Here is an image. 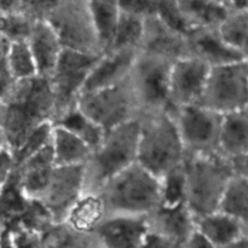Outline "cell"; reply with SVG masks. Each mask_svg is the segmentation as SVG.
<instances>
[{
    "label": "cell",
    "instance_id": "obj_1",
    "mask_svg": "<svg viewBox=\"0 0 248 248\" xmlns=\"http://www.w3.org/2000/svg\"><path fill=\"white\" fill-rule=\"evenodd\" d=\"M53 94L48 79L41 77L16 81L5 102L4 118L0 125L5 131L9 149H19L34 130L53 121Z\"/></svg>",
    "mask_w": 248,
    "mask_h": 248
},
{
    "label": "cell",
    "instance_id": "obj_2",
    "mask_svg": "<svg viewBox=\"0 0 248 248\" xmlns=\"http://www.w3.org/2000/svg\"><path fill=\"white\" fill-rule=\"evenodd\" d=\"M140 121L137 162L161 178L184 161V149L171 111L143 114Z\"/></svg>",
    "mask_w": 248,
    "mask_h": 248
},
{
    "label": "cell",
    "instance_id": "obj_3",
    "mask_svg": "<svg viewBox=\"0 0 248 248\" xmlns=\"http://www.w3.org/2000/svg\"><path fill=\"white\" fill-rule=\"evenodd\" d=\"M107 216L147 217L160 206V182L135 162L98 191Z\"/></svg>",
    "mask_w": 248,
    "mask_h": 248
},
{
    "label": "cell",
    "instance_id": "obj_4",
    "mask_svg": "<svg viewBox=\"0 0 248 248\" xmlns=\"http://www.w3.org/2000/svg\"><path fill=\"white\" fill-rule=\"evenodd\" d=\"M138 138V119L106 132L101 144L82 166L84 191L98 193L109 179L137 162Z\"/></svg>",
    "mask_w": 248,
    "mask_h": 248
},
{
    "label": "cell",
    "instance_id": "obj_5",
    "mask_svg": "<svg viewBox=\"0 0 248 248\" xmlns=\"http://www.w3.org/2000/svg\"><path fill=\"white\" fill-rule=\"evenodd\" d=\"M186 207L195 219L218 211L228 183L235 174L232 162L220 154L186 156Z\"/></svg>",
    "mask_w": 248,
    "mask_h": 248
},
{
    "label": "cell",
    "instance_id": "obj_6",
    "mask_svg": "<svg viewBox=\"0 0 248 248\" xmlns=\"http://www.w3.org/2000/svg\"><path fill=\"white\" fill-rule=\"evenodd\" d=\"M173 63L166 58L138 51L128 80L140 115L171 111L170 73Z\"/></svg>",
    "mask_w": 248,
    "mask_h": 248
},
{
    "label": "cell",
    "instance_id": "obj_7",
    "mask_svg": "<svg viewBox=\"0 0 248 248\" xmlns=\"http://www.w3.org/2000/svg\"><path fill=\"white\" fill-rule=\"evenodd\" d=\"M45 21L64 48L103 55L87 0H57Z\"/></svg>",
    "mask_w": 248,
    "mask_h": 248
},
{
    "label": "cell",
    "instance_id": "obj_8",
    "mask_svg": "<svg viewBox=\"0 0 248 248\" xmlns=\"http://www.w3.org/2000/svg\"><path fill=\"white\" fill-rule=\"evenodd\" d=\"M199 106L220 115L248 107V61L210 69Z\"/></svg>",
    "mask_w": 248,
    "mask_h": 248
},
{
    "label": "cell",
    "instance_id": "obj_9",
    "mask_svg": "<svg viewBox=\"0 0 248 248\" xmlns=\"http://www.w3.org/2000/svg\"><path fill=\"white\" fill-rule=\"evenodd\" d=\"M99 57L101 55L63 47L55 70L48 78L55 103L52 124L77 107L87 77Z\"/></svg>",
    "mask_w": 248,
    "mask_h": 248
},
{
    "label": "cell",
    "instance_id": "obj_10",
    "mask_svg": "<svg viewBox=\"0 0 248 248\" xmlns=\"http://www.w3.org/2000/svg\"><path fill=\"white\" fill-rule=\"evenodd\" d=\"M77 107L106 132L140 115L128 78L115 86L81 94Z\"/></svg>",
    "mask_w": 248,
    "mask_h": 248
},
{
    "label": "cell",
    "instance_id": "obj_11",
    "mask_svg": "<svg viewBox=\"0 0 248 248\" xmlns=\"http://www.w3.org/2000/svg\"><path fill=\"white\" fill-rule=\"evenodd\" d=\"M178 128L186 156L219 154V135L223 115L196 106L171 110Z\"/></svg>",
    "mask_w": 248,
    "mask_h": 248
},
{
    "label": "cell",
    "instance_id": "obj_12",
    "mask_svg": "<svg viewBox=\"0 0 248 248\" xmlns=\"http://www.w3.org/2000/svg\"><path fill=\"white\" fill-rule=\"evenodd\" d=\"M82 193V166H56L43 195L36 202L47 211L55 224H60L63 223L69 208Z\"/></svg>",
    "mask_w": 248,
    "mask_h": 248
},
{
    "label": "cell",
    "instance_id": "obj_13",
    "mask_svg": "<svg viewBox=\"0 0 248 248\" xmlns=\"http://www.w3.org/2000/svg\"><path fill=\"white\" fill-rule=\"evenodd\" d=\"M210 69V65L191 56L172 64L170 73L171 110L200 103Z\"/></svg>",
    "mask_w": 248,
    "mask_h": 248
},
{
    "label": "cell",
    "instance_id": "obj_14",
    "mask_svg": "<svg viewBox=\"0 0 248 248\" xmlns=\"http://www.w3.org/2000/svg\"><path fill=\"white\" fill-rule=\"evenodd\" d=\"M147 232L145 217L107 216L87 235L89 248H140Z\"/></svg>",
    "mask_w": 248,
    "mask_h": 248
},
{
    "label": "cell",
    "instance_id": "obj_15",
    "mask_svg": "<svg viewBox=\"0 0 248 248\" xmlns=\"http://www.w3.org/2000/svg\"><path fill=\"white\" fill-rule=\"evenodd\" d=\"M140 51L176 62L189 57L188 35L173 31L153 15L144 18Z\"/></svg>",
    "mask_w": 248,
    "mask_h": 248
},
{
    "label": "cell",
    "instance_id": "obj_16",
    "mask_svg": "<svg viewBox=\"0 0 248 248\" xmlns=\"http://www.w3.org/2000/svg\"><path fill=\"white\" fill-rule=\"evenodd\" d=\"M137 55L138 51L135 50L109 51L101 55L87 77L81 94L108 89L125 81Z\"/></svg>",
    "mask_w": 248,
    "mask_h": 248
},
{
    "label": "cell",
    "instance_id": "obj_17",
    "mask_svg": "<svg viewBox=\"0 0 248 248\" xmlns=\"http://www.w3.org/2000/svg\"><path fill=\"white\" fill-rule=\"evenodd\" d=\"M55 167L51 143L17 166L16 178L19 189L29 201L40 199Z\"/></svg>",
    "mask_w": 248,
    "mask_h": 248
},
{
    "label": "cell",
    "instance_id": "obj_18",
    "mask_svg": "<svg viewBox=\"0 0 248 248\" xmlns=\"http://www.w3.org/2000/svg\"><path fill=\"white\" fill-rule=\"evenodd\" d=\"M145 224L150 234L160 235L182 244L195 232V218L186 205L172 208L159 206L145 217Z\"/></svg>",
    "mask_w": 248,
    "mask_h": 248
},
{
    "label": "cell",
    "instance_id": "obj_19",
    "mask_svg": "<svg viewBox=\"0 0 248 248\" xmlns=\"http://www.w3.org/2000/svg\"><path fill=\"white\" fill-rule=\"evenodd\" d=\"M188 45L189 56L199 58L211 68L245 60L223 40L218 29H196L190 31L188 34Z\"/></svg>",
    "mask_w": 248,
    "mask_h": 248
},
{
    "label": "cell",
    "instance_id": "obj_20",
    "mask_svg": "<svg viewBox=\"0 0 248 248\" xmlns=\"http://www.w3.org/2000/svg\"><path fill=\"white\" fill-rule=\"evenodd\" d=\"M27 41L35 62L38 77L48 79L55 70L63 50L57 34L47 21L36 19Z\"/></svg>",
    "mask_w": 248,
    "mask_h": 248
},
{
    "label": "cell",
    "instance_id": "obj_21",
    "mask_svg": "<svg viewBox=\"0 0 248 248\" xmlns=\"http://www.w3.org/2000/svg\"><path fill=\"white\" fill-rule=\"evenodd\" d=\"M248 152V107L223 115L219 154L230 161Z\"/></svg>",
    "mask_w": 248,
    "mask_h": 248
},
{
    "label": "cell",
    "instance_id": "obj_22",
    "mask_svg": "<svg viewBox=\"0 0 248 248\" xmlns=\"http://www.w3.org/2000/svg\"><path fill=\"white\" fill-rule=\"evenodd\" d=\"M107 217L106 207L99 193L84 191L65 215V225L82 235H90Z\"/></svg>",
    "mask_w": 248,
    "mask_h": 248
},
{
    "label": "cell",
    "instance_id": "obj_23",
    "mask_svg": "<svg viewBox=\"0 0 248 248\" xmlns=\"http://www.w3.org/2000/svg\"><path fill=\"white\" fill-rule=\"evenodd\" d=\"M189 33L196 29H218L229 11L217 0H177Z\"/></svg>",
    "mask_w": 248,
    "mask_h": 248
},
{
    "label": "cell",
    "instance_id": "obj_24",
    "mask_svg": "<svg viewBox=\"0 0 248 248\" xmlns=\"http://www.w3.org/2000/svg\"><path fill=\"white\" fill-rule=\"evenodd\" d=\"M195 229L216 248L228 246L246 235L237 220L219 211L195 219Z\"/></svg>",
    "mask_w": 248,
    "mask_h": 248
},
{
    "label": "cell",
    "instance_id": "obj_25",
    "mask_svg": "<svg viewBox=\"0 0 248 248\" xmlns=\"http://www.w3.org/2000/svg\"><path fill=\"white\" fill-rule=\"evenodd\" d=\"M51 149L56 166H84L92 150L74 133L53 125Z\"/></svg>",
    "mask_w": 248,
    "mask_h": 248
},
{
    "label": "cell",
    "instance_id": "obj_26",
    "mask_svg": "<svg viewBox=\"0 0 248 248\" xmlns=\"http://www.w3.org/2000/svg\"><path fill=\"white\" fill-rule=\"evenodd\" d=\"M102 52H108L120 16L119 0H87Z\"/></svg>",
    "mask_w": 248,
    "mask_h": 248
},
{
    "label": "cell",
    "instance_id": "obj_27",
    "mask_svg": "<svg viewBox=\"0 0 248 248\" xmlns=\"http://www.w3.org/2000/svg\"><path fill=\"white\" fill-rule=\"evenodd\" d=\"M218 211L237 220L248 235V181L234 174L223 194Z\"/></svg>",
    "mask_w": 248,
    "mask_h": 248
},
{
    "label": "cell",
    "instance_id": "obj_28",
    "mask_svg": "<svg viewBox=\"0 0 248 248\" xmlns=\"http://www.w3.org/2000/svg\"><path fill=\"white\" fill-rule=\"evenodd\" d=\"M53 125L62 126L69 132L74 133L89 145L92 152L101 144L106 135V131L92 121L89 116L85 115L78 107L65 113Z\"/></svg>",
    "mask_w": 248,
    "mask_h": 248
},
{
    "label": "cell",
    "instance_id": "obj_29",
    "mask_svg": "<svg viewBox=\"0 0 248 248\" xmlns=\"http://www.w3.org/2000/svg\"><path fill=\"white\" fill-rule=\"evenodd\" d=\"M143 31H144V18L120 12L109 51H140Z\"/></svg>",
    "mask_w": 248,
    "mask_h": 248
},
{
    "label": "cell",
    "instance_id": "obj_30",
    "mask_svg": "<svg viewBox=\"0 0 248 248\" xmlns=\"http://www.w3.org/2000/svg\"><path fill=\"white\" fill-rule=\"evenodd\" d=\"M218 31L230 47L248 61V10L229 12Z\"/></svg>",
    "mask_w": 248,
    "mask_h": 248
},
{
    "label": "cell",
    "instance_id": "obj_31",
    "mask_svg": "<svg viewBox=\"0 0 248 248\" xmlns=\"http://www.w3.org/2000/svg\"><path fill=\"white\" fill-rule=\"evenodd\" d=\"M160 182V206L178 207L186 205V181L184 161L165 173Z\"/></svg>",
    "mask_w": 248,
    "mask_h": 248
},
{
    "label": "cell",
    "instance_id": "obj_32",
    "mask_svg": "<svg viewBox=\"0 0 248 248\" xmlns=\"http://www.w3.org/2000/svg\"><path fill=\"white\" fill-rule=\"evenodd\" d=\"M6 67L16 81L38 77L36 65L28 41L10 43L6 55Z\"/></svg>",
    "mask_w": 248,
    "mask_h": 248
},
{
    "label": "cell",
    "instance_id": "obj_33",
    "mask_svg": "<svg viewBox=\"0 0 248 248\" xmlns=\"http://www.w3.org/2000/svg\"><path fill=\"white\" fill-rule=\"evenodd\" d=\"M43 248H89L87 235L79 234L64 223L53 224L40 235Z\"/></svg>",
    "mask_w": 248,
    "mask_h": 248
},
{
    "label": "cell",
    "instance_id": "obj_34",
    "mask_svg": "<svg viewBox=\"0 0 248 248\" xmlns=\"http://www.w3.org/2000/svg\"><path fill=\"white\" fill-rule=\"evenodd\" d=\"M35 19L27 14H0V34L9 43L27 40Z\"/></svg>",
    "mask_w": 248,
    "mask_h": 248
},
{
    "label": "cell",
    "instance_id": "obj_35",
    "mask_svg": "<svg viewBox=\"0 0 248 248\" xmlns=\"http://www.w3.org/2000/svg\"><path fill=\"white\" fill-rule=\"evenodd\" d=\"M52 123H45L29 135V137L24 140V143L19 147V149L14 153L17 166L21 165L23 161H26L28 157L33 156L34 154L40 152L41 149L50 145L51 138H52Z\"/></svg>",
    "mask_w": 248,
    "mask_h": 248
},
{
    "label": "cell",
    "instance_id": "obj_36",
    "mask_svg": "<svg viewBox=\"0 0 248 248\" xmlns=\"http://www.w3.org/2000/svg\"><path fill=\"white\" fill-rule=\"evenodd\" d=\"M154 16L173 31L186 35L189 34V29L182 17L177 0H156Z\"/></svg>",
    "mask_w": 248,
    "mask_h": 248
},
{
    "label": "cell",
    "instance_id": "obj_37",
    "mask_svg": "<svg viewBox=\"0 0 248 248\" xmlns=\"http://www.w3.org/2000/svg\"><path fill=\"white\" fill-rule=\"evenodd\" d=\"M156 0H119L120 12L147 18L155 14Z\"/></svg>",
    "mask_w": 248,
    "mask_h": 248
},
{
    "label": "cell",
    "instance_id": "obj_38",
    "mask_svg": "<svg viewBox=\"0 0 248 248\" xmlns=\"http://www.w3.org/2000/svg\"><path fill=\"white\" fill-rule=\"evenodd\" d=\"M17 169V162L15 155L11 150H2L0 153V191L7 186L11 178L14 177Z\"/></svg>",
    "mask_w": 248,
    "mask_h": 248
},
{
    "label": "cell",
    "instance_id": "obj_39",
    "mask_svg": "<svg viewBox=\"0 0 248 248\" xmlns=\"http://www.w3.org/2000/svg\"><path fill=\"white\" fill-rule=\"evenodd\" d=\"M140 248H184V244L160 235L147 232Z\"/></svg>",
    "mask_w": 248,
    "mask_h": 248
},
{
    "label": "cell",
    "instance_id": "obj_40",
    "mask_svg": "<svg viewBox=\"0 0 248 248\" xmlns=\"http://www.w3.org/2000/svg\"><path fill=\"white\" fill-rule=\"evenodd\" d=\"M15 85L16 80L10 74L6 64H0V101L4 104L11 94Z\"/></svg>",
    "mask_w": 248,
    "mask_h": 248
},
{
    "label": "cell",
    "instance_id": "obj_41",
    "mask_svg": "<svg viewBox=\"0 0 248 248\" xmlns=\"http://www.w3.org/2000/svg\"><path fill=\"white\" fill-rule=\"evenodd\" d=\"M184 248H216L210 241L205 239L198 230L189 236V239L184 242Z\"/></svg>",
    "mask_w": 248,
    "mask_h": 248
},
{
    "label": "cell",
    "instance_id": "obj_42",
    "mask_svg": "<svg viewBox=\"0 0 248 248\" xmlns=\"http://www.w3.org/2000/svg\"><path fill=\"white\" fill-rule=\"evenodd\" d=\"M232 166H234L235 174L242 177L248 181V152L239 159L232 160Z\"/></svg>",
    "mask_w": 248,
    "mask_h": 248
},
{
    "label": "cell",
    "instance_id": "obj_43",
    "mask_svg": "<svg viewBox=\"0 0 248 248\" xmlns=\"http://www.w3.org/2000/svg\"><path fill=\"white\" fill-rule=\"evenodd\" d=\"M222 248H248V235H245V236L237 239L236 241Z\"/></svg>",
    "mask_w": 248,
    "mask_h": 248
},
{
    "label": "cell",
    "instance_id": "obj_44",
    "mask_svg": "<svg viewBox=\"0 0 248 248\" xmlns=\"http://www.w3.org/2000/svg\"><path fill=\"white\" fill-rule=\"evenodd\" d=\"M7 148H9V144H7L6 135H5V131L4 128H2V126L0 125V153H1L2 150L7 149Z\"/></svg>",
    "mask_w": 248,
    "mask_h": 248
},
{
    "label": "cell",
    "instance_id": "obj_45",
    "mask_svg": "<svg viewBox=\"0 0 248 248\" xmlns=\"http://www.w3.org/2000/svg\"><path fill=\"white\" fill-rule=\"evenodd\" d=\"M4 113H5V104L0 101V124H1L2 118H4Z\"/></svg>",
    "mask_w": 248,
    "mask_h": 248
},
{
    "label": "cell",
    "instance_id": "obj_46",
    "mask_svg": "<svg viewBox=\"0 0 248 248\" xmlns=\"http://www.w3.org/2000/svg\"><path fill=\"white\" fill-rule=\"evenodd\" d=\"M247 10H248V9H247Z\"/></svg>",
    "mask_w": 248,
    "mask_h": 248
}]
</instances>
